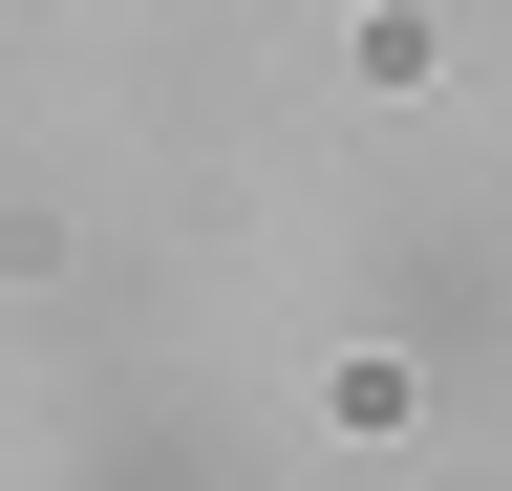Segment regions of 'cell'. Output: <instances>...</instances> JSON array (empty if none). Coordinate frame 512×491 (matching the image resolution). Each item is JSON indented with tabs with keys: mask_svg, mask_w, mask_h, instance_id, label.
Masks as SVG:
<instances>
[]
</instances>
